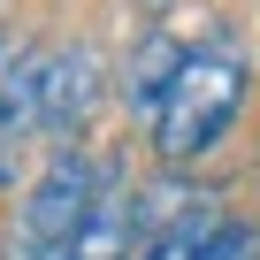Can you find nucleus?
<instances>
[{
	"mask_svg": "<svg viewBox=\"0 0 260 260\" xmlns=\"http://www.w3.org/2000/svg\"><path fill=\"white\" fill-rule=\"evenodd\" d=\"M199 260H260V230H252V222H237V214H230V222H222V230H214V245H207V252H199Z\"/></svg>",
	"mask_w": 260,
	"mask_h": 260,
	"instance_id": "6e6552de",
	"label": "nucleus"
},
{
	"mask_svg": "<svg viewBox=\"0 0 260 260\" xmlns=\"http://www.w3.org/2000/svg\"><path fill=\"white\" fill-rule=\"evenodd\" d=\"M100 184H107V161L54 153L31 176V191L16 199L8 230H0V260H69L77 252V230H84V214L100 199Z\"/></svg>",
	"mask_w": 260,
	"mask_h": 260,
	"instance_id": "f03ea898",
	"label": "nucleus"
},
{
	"mask_svg": "<svg viewBox=\"0 0 260 260\" xmlns=\"http://www.w3.org/2000/svg\"><path fill=\"white\" fill-rule=\"evenodd\" d=\"M138 252H146L138 245V184H122V169L107 161V184H100L69 260H138Z\"/></svg>",
	"mask_w": 260,
	"mask_h": 260,
	"instance_id": "39448f33",
	"label": "nucleus"
},
{
	"mask_svg": "<svg viewBox=\"0 0 260 260\" xmlns=\"http://www.w3.org/2000/svg\"><path fill=\"white\" fill-rule=\"evenodd\" d=\"M222 222H230L222 191H199V199H191V207H184V214H176V222H169V230H161L138 260H199V252L214 245V230H222Z\"/></svg>",
	"mask_w": 260,
	"mask_h": 260,
	"instance_id": "0eeeda50",
	"label": "nucleus"
},
{
	"mask_svg": "<svg viewBox=\"0 0 260 260\" xmlns=\"http://www.w3.org/2000/svg\"><path fill=\"white\" fill-rule=\"evenodd\" d=\"M100 100H107V61H100V46H84V39L46 46V69H39V138H54V153H69V138L92 130Z\"/></svg>",
	"mask_w": 260,
	"mask_h": 260,
	"instance_id": "7ed1b4c3",
	"label": "nucleus"
},
{
	"mask_svg": "<svg viewBox=\"0 0 260 260\" xmlns=\"http://www.w3.org/2000/svg\"><path fill=\"white\" fill-rule=\"evenodd\" d=\"M39 69L46 46H0V138L23 146V130H39Z\"/></svg>",
	"mask_w": 260,
	"mask_h": 260,
	"instance_id": "423d86ee",
	"label": "nucleus"
},
{
	"mask_svg": "<svg viewBox=\"0 0 260 260\" xmlns=\"http://www.w3.org/2000/svg\"><path fill=\"white\" fill-rule=\"evenodd\" d=\"M184 54H191V46H184L176 31H161V23H153L138 46H130V54L115 61V100H122L130 115H138L146 130H153V115H161V100H169V84H176Z\"/></svg>",
	"mask_w": 260,
	"mask_h": 260,
	"instance_id": "20e7f679",
	"label": "nucleus"
},
{
	"mask_svg": "<svg viewBox=\"0 0 260 260\" xmlns=\"http://www.w3.org/2000/svg\"><path fill=\"white\" fill-rule=\"evenodd\" d=\"M16 184V138H0V191Z\"/></svg>",
	"mask_w": 260,
	"mask_h": 260,
	"instance_id": "1a4fd4ad",
	"label": "nucleus"
},
{
	"mask_svg": "<svg viewBox=\"0 0 260 260\" xmlns=\"http://www.w3.org/2000/svg\"><path fill=\"white\" fill-rule=\"evenodd\" d=\"M245 92H252V77H245V61L230 46H191L184 69H176V84H169V100H161V115H153V161L161 169L207 161L237 130Z\"/></svg>",
	"mask_w": 260,
	"mask_h": 260,
	"instance_id": "f257e3e1",
	"label": "nucleus"
}]
</instances>
